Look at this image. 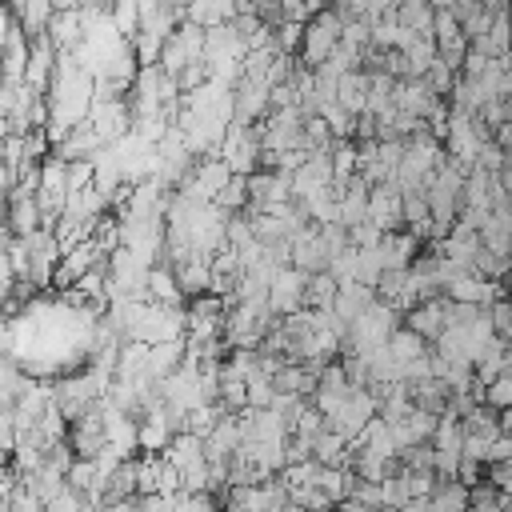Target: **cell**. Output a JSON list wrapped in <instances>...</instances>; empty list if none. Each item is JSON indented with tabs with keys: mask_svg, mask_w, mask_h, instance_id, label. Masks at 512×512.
Wrapping results in <instances>:
<instances>
[{
	"mask_svg": "<svg viewBox=\"0 0 512 512\" xmlns=\"http://www.w3.org/2000/svg\"><path fill=\"white\" fill-rule=\"evenodd\" d=\"M224 164H228V172L232 176H256V168L264 164V148H260V128L256 124H236L232 120V128L224 132V140H220V152H216Z\"/></svg>",
	"mask_w": 512,
	"mask_h": 512,
	"instance_id": "6da1fadb",
	"label": "cell"
},
{
	"mask_svg": "<svg viewBox=\"0 0 512 512\" xmlns=\"http://www.w3.org/2000/svg\"><path fill=\"white\" fill-rule=\"evenodd\" d=\"M340 32H344L340 16H336L332 8H320V12L304 24V40H300V68H312V72H316V68L336 52Z\"/></svg>",
	"mask_w": 512,
	"mask_h": 512,
	"instance_id": "7a4b0ae2",
	"label": "cell"
},
{
	"mask_svg": "<svg viewBox=\"0 0 512 512\" xmlns=\"http://www.w3.org/2000/svg\"><path fill=\"white\" fill-rule=\"evenodd\" d=\"M304 296H308V276L288 264V268H280V272L272 276V284H268V312H272V316H292V312L304 308Z\"/></svg>",
	"mask_w": 512,
	"mask_h": 512,
	"instance_id": "3957f363",
	"label": "cell"
},
{
	"mask_svg": "<svg viewBox=\"0 0 512 512\" xmlns=\"http://www.w3.org/2000/svg\"><path fill=\"white\" fill-rule=\"evenodd\" d=\"M368 224H376L384 236L400 232V224H404V196L392 184L372 188V196H368Z\"/></svg>",
	"mask_w": 512,
	"mask_h": 512,
	"instance_id": "277c9868",
	"label": "cell"
},
{
	"mask_svg": "<svg viewBox=\"0 0 512 512\" xmlns=\"http://www.w3.org/2000/svg\"><path fill=\"white\" fill-rule=\"evenodd\" d=\"M404 328H412L420 340L436 344V340L444 336V328H448V300H444V296H436V300L416 304V308L404 316Z\"/></svg>",
	"mask_w": 512,
	"mask_h": 512,
	"instance_id": "5b68a950",
	"label": "cell"
},
{
	"mask_svg": "<svg viewBox=\"0 0 512 512\" xmlns=\"http://www.w3.org/2000/svg\"><path fill=\"white\" fill-rule=\"evenodd\" d=\"M380 296H376V288H368V284H340V292H336V300H332V312H336V320L340 324H356L372 304H376Z\"/></svg>",
	"mask_w": 512,
	"mask_h": 512,
	"instance_id": "8992f818",
	"label": "cell"
},
{
	"mask_svg": "<svg viewBox=\"0 0 512 512\" xmlns=\"http://www.w3.org/2000/svg\"><path fill=\"white\" fill-rule=\"evenodd\" d=\"M388 356L396 360V368H400V376H404V368H408V364H416L420 356H428V340H420L412 328H404V324H400V328L388 336Z\"/></svg>",
	"mask_w": 512,
	"mask_h": 512,
	"instance_id": "52a82bcc",
	"label": "cell"
},
{
	"mask_svg": "<svg viewBox=\"0 0 512 512\" xmlns=\"http://www.w3.org/2000/svg\"><path fill=\"white\" fill-rule=\"evenodd\" d=\"M428 512H468V488L460 480H440L424 500Z\"/></svg>",
	"mask_w": 512,
	"mask_h": 512,
	"instance_id": "ba28073f",
	"label": "cell"
},
{
	"mask_svg": "<svg viewBox=\"0 0 512 512\" xmlns=\"http://www.w3.org/2000/svg\"><path fill=\"white\" fill-rule=\"evenodd\" d=\"M396 24L416 32V36H432V24H436V8L432 4H420V0H408V4H396Z\"/></svg>",
	"mask_w": 512,
	"mask_h": 512,
	"instance_id": "9c48e42d",
	"label": "cell"
},
{
	"mask_svg": "<svg viewBox=\"0 0 512 512\" xmlns=\"http://www.w3.org/2000/svg\"><path fill=\"white\" fill-rule=\"evenodd\" d=\"M184 20L208 32V28L232 24V20H236V4H188V8H184Z\"/></svg>",
	"mask_w": 512,
	"mask_h": 512,
	"instance_id": "30bf717a",
	"label": "cell"
},
{
	"mask_svg": "<svg viewBox=\"0 0 512 512\" xmlns=\"http://www.w3.org/2000/svg\"><path fill=\"white\" fill-rule=\"evenodd\" d=\"M216 208H224L228 216L240 212V208H248V180H244V176H232V180L224 184V192L216 196Z\"/></svg>",
	"mask_w": 512,
	"mask_h": 512,
	"instance_id": "8fae6325",
	"label": "cell"
},
{
	"mask_svg": "<svg viewBox=\"0 0 512 512\" xmlns=\"http://www.w3.org/2000/svg\"><path fill=\"white\" fill-rule=\"evenodd\" d=\"M484 404H488V408H496V412L512 408V364H508V372H500V376L484 388Z\"/></svg>",
	"mask_w": 512,
	"mask_h": 512,
	"instance_id": "7c38bea8",
	"label": "cell"
},
{
	"mask_svg": "<svg viewBox=\"0 0 512 512\" xmlns=\"http://www.w3.org/2000/svg\"><path fill=\"white\" fill-rule=\"evenodd\" d=\"M500 508H504V492H496L492 484L468 488V512H500Z\"/></svg>",
	"mask_w": 512,
	"mask_h": 512,
	"instance_id": "4fadbf2b",
	"label": "cell"
},
{
	"mask_svg": "<svg viewBox=\"0 0 512 512\" xmlns=\"http://www.w3.org/2000/svg\"><path fill=\"white\" fill-rule=\"evenodd\" d=\"M136 512H176V504H172V496H140Z\"/></svg>",
	"mask_w": 512,
	"mask_h": 512,
	"instance_id": "5bb4252c",
	"label": "cell"
},
{
	"mask_svg": "<svg viewBox=\"0 0 512 512\" xmlns=\"http://www.w3.org/2000/svg\"><path fill=\"white\" fill-rule=\"evenodd\" d=\"M276 512H304V508H296V504H284V508H276Z\"/></svg>",
	"mask_w": 512,
	"mask_h": 512,
	"instance_id": "9a60e30c",
	"label": "cell"
},
{
	"mask_svg": "<svg viewBox=\"0 0 512 512\" xmlns=\"http://www.w3.org/2000/svg\"><path fill=\"white\" fill-rule=\"evenodd\" d=\"M508 32H512V8H508Z\"/></svg>",
	"mask_w": 512,
	"mask_h": 512,
	"instance_id": "2e32d148",
	"label": "cell"
}]
</instances>
